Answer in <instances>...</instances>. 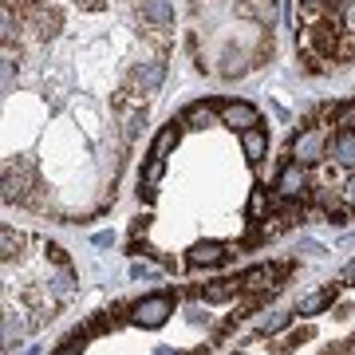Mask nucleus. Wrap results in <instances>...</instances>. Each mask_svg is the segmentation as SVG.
Returning a JSON list of instances; mask_svg holds the SVG:
<instances>
[{
	"label": "nucleus",
	"instance_id": "nucleus-1",
	"mask_svg": "<svg viewBox=\"0 0 355 355\" xmlns=\"http://www.w3.org/2000/svg\"><path fill=\"white\" fill-rule=\"evenodd\" d=\"M328 142H331V127L328 123H312V127H304L296 139H292V158L296 162H324L328 158Z\"/></svg>",
	"mask_w": 355,
	"mask_h": 355
},
{
	"label": "nucleus",
	"instance_id": "nucleus-2",
	"mask_svg": "<svg viewBox=\"0 0 355 355\" xmlns=\"http://www.w3.org/2000/svg\"><path fill=\"white\" fill-rule=\"evenodd\" d=\"M170 316H174V296H170V292L142 296L139 304H130V320H135L139 328H162Z\"/></svg>",
	"mask_w": 355,
	"mask_h": 355
},
{
	"label": "nucleus",
	"instance_id": "nucleus-3",
	"mask_svg": "<svg viewBox=\"0 0 355 355\" xmlns=\"http://www.w3.org/2000/svg\"><path fill=\"white\" fill-rule=\"evenodd\" d=\"M308 193V170L304 162H284L280 166V174H277V198H284V202H300Z\"/></svg>",
	"mask_w": 355,
	"mask_h": 355
},
{
	"label": "nucleus",
	"instance_id": "nucleus-4",
	"mask_svg": "<svg viewBox=\"0 0 355 355\" xmlns=\"http://www.w3.org/2000/svg\"><path fill=\"white\" fill-rule=\"evenodd\" d=\"M217 111H221V123H225V127H233V130L261 127V114H257L253 103H237V99H229V103H221Z\"/></svg>",
	"mask_w": 355,
	"mask_h": 355
},
{
	"label": "nucleus",
	"instance_id": "nucleus-5",
	"mask_svg": "<svg viewBox=\"0 0 355 355\" xmlns=\"http://www.w3.org/2000/svg\"><path fill=\"white\" fill-rule=\"evenodd\" d=\"M288 265H257L241 277V288L245 292H265V288H277V277H284Z\"/></svg>",
	"mask_w": 355,
	"mask_h": 355
},
{
	"label": "nucleus",
	"instance_id": "nucleus-6",
	"mask_svg": "<svg viewBox=\"0 0 355 355\" xmlns=\"http://www.w3.org/2000/svg\"><path fill=\"white\" fill-rule=\"evenodd\" d=\"M162 79H166V64H162V60H150V64H139L135 71H130V83H135V91H139V95H154Z\"/></svg>",
	"mask_w": 355,
	"mask_h": 355
},
{
	"label": "nucleus",
	"instance_id": "nucleus-7",
	"mask_svg": "<svg viewBox=\"0 0 355 355\" xmlns=\"http://www.w3.org/2000/svg\"><path fill=\"white\" fill-rule=\"evenodd\" d=\"M28 178H32V166L28 162H8L4 166V202H20L24 198V186H28Z\"/></svg>",
	"mask_w": 355,
	"mask_h": 355
},
{
	"label": "nucleus",
	"instance_id": "nucleus-8",
	"mask_svg": "<svg viewBox=\"0 0 355 355\" xmlns=\"http://www.w3.org/2000/svg\"><path fill=\"white\" fill-rule=\"evenodd\" d=\"M328 150H331V158H336L340 166L355 170V130H352V127H340L336 135H331Z\"/></svg>",
	"mask_w": 355,
	"mask_h": 355
},
{
	"label": "nucleus",
	"instance_id": "nucleus-9",
	"mask_svg": "<svg viewBox=\"0 0 355 355\" xmlns=\"http://www.w3.org/2000/svg\"><path fill=\"white\" fill-rule=\"evenodd\" d=\"M28 24L36 28V36H55V32H60V12H55V8H48V0H44V4H32V8H28Z\"/></svg>",
	"mask_w": 355,
	"mask_h": 355
},
{
	"label": "nucleus",
	"instance_id": "nucleus-10",
	"mask_svg": "<svg viewBox=\"0 0 355 355\" xmlns=\"http://www.w3.org/2000/svg\"><path fill=\"white\" fill-rule=\"evenodd\" d=\"M186 261L190 265H221L225 261V245L221 241H198V245H190V253H186Z\"/></svg>",
	"mask_w": 355,
	"mask_h": 355
},
{
	"label": "nucleus",
	"instance_id": "nucleus-11",
	"mask_svg": "<svg viewBox=\"0 0 355 355\" xmlns=\"http://www.w3.org/2000/svg\"><path fill=\"white\" fill-rule=\"evenodd\" d=\"M142 20L150 28H170L174 24V4L170 0H142Z\"/></svg>",
	"mask_w": 355,
	"mask_h": 355
},
{
	"label": "nucleus",
	"instance_id": "nucleus-12",
	"mask_svg": "<svg viewBox=\"0 0 355 355\" xmlns=\"http://www.w3.org/2000/svg\"><path fill=\"white\" fill-rule=\"evenodd\" d=\"M217 119H221V111L217 107H209V103H190L186 107V114H182V123L193 130H205V127H214Z\"/></svg>",
	"mask_w": 355,
	"mask_h": 355
},
{
	"label": "nucleus",
	"instance_id": "nucleus-13",
	"mask_svg": "<svg viewBox=\"0 0 355 355\" xmlns=\"http://www.w3.org/2000/svg\"><path fill=\"white\" fill-rule=\"evenodd\" d=\"M237 8H241V16H249L257 24H277V0H241Z\"/></svg>",
	"mask_w": 355,
	"mask_h": 355
},
{
	"label": "nucleus",
	"instance_id": "nucleus-14",
	"mask_svg": "<svg viewBox=\"0 0 355 355\" xmlns=\"http://www.w3.org/2000/svg\"><path fill=\"white\" fill-rule=\"evenodd\" d=\"M241 146H245V158H249V162H261V158H265V150H268V135H265V127H249V130H241Z\"/></svg>",
	"mask_w": 355,
	"mask_h": 355
},
{
	"label": "nucleus",
	"instance_id": "nucleus-15",
	"mask_svg": "<svg viewBox=\"0 0 355 355\" xmlns=\"http://www.w3.org/2000/svg\"><path fill=\"white\" fill-rule=\"evenodd\" d=\"M162 174H166V158H150V162H146V170H142V182H139L142 198H154V190H158Z\"/></svg>",
	"mask_w": 355,
	"mask_h": 355
},
{
	"label": "nucleus",
	"instance_id": "nucleus-16",
	"mask_svg": "<svg viewBox=\"0 0 355 355\" xmlns=\"http://www.w3.org/2000/svg\"><path fill=\"white\" fill-rule=\"evenodd\" d=\"M178 139H182V127H178V123H166V127L158 130L154 146H150V158H166V154L178 146Z\"/></svg>",
	"mask_w": 355,
	"mask_h": 355
},
{
	"label": "nucleus",
	"instance_id": "nucleus-17",
	"mask_svg": "<svg viewBox=\"0 0 355 355\" xmlns=\"http://www.w3.org/2000/svg\"><path fill=\"white\" fill-rule=\"evenodd\" d=\"M237 292H241V280H214V284H205V288H202V300H209V304H221V300L237 296Z\"/></svg>",
	"mask_w": 355,
	"mask_h": 355
},
{
	"label": "nucleus",
	"instance_id": "nucleus-18",
	"mask_svg": "<svg viewBox=\"0 0 355 355\" xmlns=\"http://www.w3.org/2000/svg\"><path fill=\"white\" fill-rule=\"evenodd\" d=\"M331 300H336V288L312 292L308 300H300V316H316V312H324V308H331Z\"/></svg>",
	"mask_w": 355,
	"mask_h": 355
},
{
	"label": "nucleus",
	"instance_id": "nucleus-19",
	"mask_svg": "<svg viewBox=\"0 0 355 355\" xmlns=\"http://www.w3.org/2000/svg\"><path fill=\"white\" fill-rule=\"evenodd\" d=\"M0 245H4V265H8V261H12V257H20V249H24V237H20V233H12V229H4V233H0Z\"/></svg>",
	"mask_w": 355,
	"mask_h": 355
},
{
	"label": "nucleus",
	"instance_id": "nucleus-20",
	"mask_svg": "<svg viewBox=\"0 0 355 355\" xmlns=\"http://www.w3.org/2000/svg\"><path fill=\"white\" fill-rule=\"evenodd\" d=\"M265 214H268V190H265V186H253V198H249V217H253V221H261Z\"/></svg>",
	"mask_w": 355,
	"mask_h": 355
},
{
	"label": "nucleus",
	"instance_id": "nucleus-21",
	"mask_svg": "<svg viewBox=\"0 0 355 355\" xmlns=\"http://www.w3.org/2000/svg\"><path fill=\"white\" fill-rule=\"evenodd\" d=\"M340 205L347 209V214L355 209V170H352L347 178H343V186H340Z\"/></svg>",
	"mask_w": 355,
	"mask_h": 355
},
{
	"label": "nucleus",
	"instance_id": "nucleus-22",
	"mask_svg": "<svg viewBox=\"0 0 355 355\" xmlns=\"http://www.w3.org/2000/svg\"><path fill=\"white\" fill-rule=\"evenodd\" d=\"M340 28H343V36H355V0H343V8H340Z\"/></svg>",
	"mask_w": 355,
	"mask_h": 355
},
{
	"label": "nucleus",
	"instance_id": "nucleus-23",
	"mask_svg": "<svg viewBox=\"0 0 355 355\" xmlns=\"http://www.w3.org/2000/svg\"><path fill=\"white\" fill-rule=\"evenodd\" d=\"M288 312H272V316H265V320H261V331H265V336H268V331H280V328H284V324H288Z\"/></svg>",
	"mask_w": 355,
	"mask_h": 355
},
{
	"label": "nucleus",
	"instance_id": "nucleus-24",
	"mask_svg": "<svg viewBox=\"0 0 355 355\" xmlns=\"http://www.w3.org/2000/svg\"><path fill=\"white\" fill-rule=\"evenodd\" d=\"M79 352H83V336H71V340H64L51 355H79Z\"/></svg>",
	"mask_w": 355,
	"mask_h": 355
},
{
	"label": "nucleus",
	"instance_id": "nucleus-25",
	"mask_svg": "<svg viewBox=\"0 0 355 355\" xmlns=\"http://www.w3.org/2000/svg\"><path fill=\"white\" fill-rule=\"evenodd\" d=\"M300 340H312V328H300V331H292V336H288V347H296ZM288 347H284V352H288Z\"/></svg>",
	"mask_w": 355,
	"mask_h": 355
},
{
	"label": "nucleus",
	"instance_id": "nucleus-26",
	"mask_svg": "<svg viewBox=\"0 0 355 355\" xmlns=\"http://www.w3.org/2000/svg\"><path fill=\"white\" fill-rule=\"evenodd\" d=\"M340 284H355V261H352V265H347V268L340 272Z\"/></svg>",
	"mask_w": 355,
	"mask_h": 355
},
{
	"label": "nucleus",
	"instance_id": "nucleus-27",
	"mask_svg": "<svg viewBox=\"0 0 355 355\" xmlns=\"http://www.w3.org/2000/svg\"><path fill=\"white\" fill-rule=\"evenodd\" d=\"M158 355H178V352H170V347H158Z\"/></svg>",
	"mask_w": 355,
	"mask_h": 355
}]
</instances>
